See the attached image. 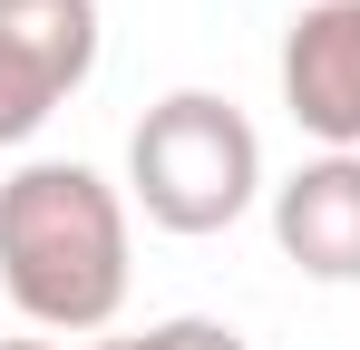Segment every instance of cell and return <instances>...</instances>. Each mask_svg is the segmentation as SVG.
Wrapping results in <instances>:
<instances>
[{
    "label": "cell",
    "mask_w": 360,
    "mask_h": 350,
    "mask_svg": "<svg viewBox=\"0 0 360 350\" xmlns=\"http://www.w3.org/2000/svg\"><path fill=\"white\" fill-rule=\"evenodd\" d=\"M283 108L321 156H360V0H311L283 30Z\"/></svg>",
    "instance_id": "277c9868"
},
{
    "label": "cell",
    "mask_w": 360,
    "mask_h": 350,
    "mask_svg": "<svg viewBox=\"0 0 360 350\" xmlns=\"http://www.w3.org/2000/svg\"><path fill=\"white\" fill-rule=\"evenodd\" d=\"M0 292L30 331H108L127 311V195L78 156L0 175Z\"/></svg>",
    "instance_id": "6da1fadb"
},
{
    "label": "cell",
    "mask_w": 360,
    "mask_h": 350,
    "mask_svg": "<svg viewBox=\"0 0 360 350\" xmlns=\"http://www.w3.org/2000/svg\"><path fill=\"white\" fill-rule=\"evenodd\" d=\"M98 68V0H0V146H30Z\"/></svg>",
    "instance_id": "3957f363"
},
{
    "label": "cell",
    "mask_w": 360,
    "mask_h": 350,
    "mask_svg": "<svg viewBox=\"0 0 360 350\" xmlns=\"http://www.w3.org/2000/svg\"><path fill=\"white\" fill-rule=\"evenodd\" d=\"M0 350H59V341H0Z\"/></svg>",
    "instance_id": "52a82bcc"
},
{
    "label": "cell",
    "mask_w": 360,
    "mask_h": 350,
    "mask_svg": "<svg viewBox=\"0 0 360 350\" xmlns=\"http://www.w3.org/2000/svg\"><path fill=\"white\" fill-rule=\"evenodd\" d=\"M273 243L302 283H360V156H302L273 185Z\"/></svg>",
    "instance_id": "5b68a950"
},
{
    "label": "cell",
    "mask_w": 360,
    "mask_h": 350,
    "mask_svg": "<svg viewBox=\"0 0 360 350\" xmlns=\"http://www.w3.org/2000/svg\"><path fill=\"white\" fill-rule=\"evenodd\" d=\"M263 185V136L234 98L214 88H176L136 117L127 136V205L146 214L156 233H234L253 214Z\"/></svg>",
    "instance_id": "7a4b0ae2"
},
{
    "label": "cell",
    "mask_w": 360,
    "mask_h": 350,
    "mask_svg": "<svg viewBox=\"0 0 360 350\" xmlns=\"http://www.w3.org/2000/svg\"><path fill=\"white\" fill-rule=\"evenodd\" d=\"M88 350H253L234 321H205V311H176V321H146L127 341H88Z\"/></svg>",
    "instance_id": "8992f818"
}]
</instances>
